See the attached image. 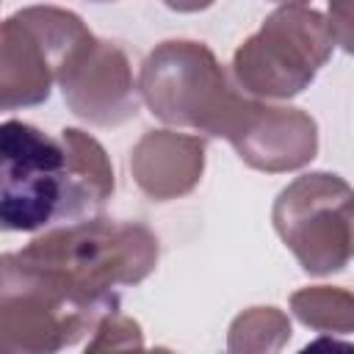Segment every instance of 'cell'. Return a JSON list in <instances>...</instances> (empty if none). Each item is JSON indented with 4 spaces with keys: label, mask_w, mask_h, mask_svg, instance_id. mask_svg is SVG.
Here are the masks:
<instances>
[{
    "label": "cell",
    "mask_w": 354,
    "mask_h": 354,
    "mask_svg": "<svg viewBox=\"0 0 354 354\" xmlns=\"http://www.w3.org/2000/svg\"><path fill=\"white\" fill-rule=\"evenodd\" d=\"M332 50L335 36L326 17L304 3H285L238 44L230 77L252 100H290L315 80Z\"/></svg>",
    "instance_id": "obj_5"
},
{
    "label": "cell",
    "mask_w": 354,
    "mask_h": 354,
    "mask_svg": "<svg viewBox=\"0 0 354 354\" xmlns=\"http://www.w3.org/2000/svg\"><path fill=\"white\" fill-rule=\"evenodd\" d=\"M113 313L119 296H83L19 252L0 254V354H58Z\"/></svg>",
    "instance_id": "obj_3"
},
{
    "label": "cell",
    "mask_w": 354,
    "mask_h": 354,
    "mask_svg": "<svg viewBox=\"0 0 354 354\" xmlns=\"http://www.w3.org/2000/svg\"><path fill=\"white\" fill-rule=\"evenodd\" d=\"M271 221L307 274L326 277L348 266L354 194L340 174L310 171L288 183L274 199Z\"/></svg>",
    "instance_id": "obj_6"
},
{
    "label": "cell",
    "mask_w": 354,
    "mask_h": 354,
    "mask_svg": "<svg viewBox=\"0 0 354 354\" xmlns=\"http://www.w3.org/2000/svg\"><path fill=\"white\" fill-rule=\"evenodd\" d=\"M136 86L152 116L213 138H230L249 102L216 53L194 39L160 41L144 58Z\"/></svg>",
    "instance_id": "obj_4"
},
{
    "label": "cell",
    "mask_w": 354,
    "mask_h": 354,
    "mask_svg": "<svg viewBox=\"0 0 354 354\" xmlns=\"http://www.w3.org/2000/svg\"><path fill=\"white\" fill-rule=\"evenodd\" d=\"M58 138L66 149V158H69V166L77 177V183L83 185V191L88 194L94 207L100 210L113 194V166H111L108 152L102 149V144L94 136H88L77 127H64Z\"/></svg>",
    "instance_id": "obj_12"
},
{
    "label": "cell",
    "mask_w": 354,
    "mask_h": 354,
    "mask_svg": "<svg viewBox=\"0 0 354 354\" xmlns=\"http://www.w3.org/2000/svg\"><path fill=\"white\" fill-rule=\"evenodd\" d=\"M290 313L310 329L348 335L354 329V299L346 288L310 285L290 293Z\"/></svg>",
    "instance_id": "obj_13"
},
{
    "label": "cell",
    "mask_w": 354,
    "mask_h": 354,
    "mask_svg": "<svg viewBox=\"0 0 354 354\" xmlns=\"http://www.w3.org/2000/svg\"><path fill=\"white\" fill-rule=\"evenodd\" d=\"M290 332V318L279 307H249L227 329V354H279Z\"/></svg>",
    "instance_id": "obj_11"
},
{
    "label": "cell",
    "mask_w": 354,
    "mask_h": 354,
    "mask_svg": "<svg viewBox=\"0 0 354 354\" xmlns=\"http://www.w3.org/2000/svg\"><path fill=\"white\" fill-rule=\"evenodd\" d=\"M83 354H174V351L166 346L147 348L141 324L133 321L130 315L113 313L94 329V337L88 340Z\"/></svg>",
    "instance_id": "obj_14"
},
{
    "label": "cell",
    "mask_w": 354,
    "mask_h": 354,
    "mask_svg": "<svg viewBox=\"0 0 354 354\" xmlns=\"http://www.w3.org/2000/svg\"><path fill=\"white\" fill-rule=\"evenodd\" d=\"M86 22L58 6H28L0 22V111H22L50 100L64 53L86 33Z\"/></svg>",
    "instance_id": "obj_7"
},
{
    "label": "cell",
    "mask_w": 354,
    "mask_h": 354,
    "mask_svg": "<svg viewBox=\"0 0 354 354\" xmlns=\"http://www.w3.org/2000/svg\"><path fill=\"white\" fill-rule=\"evenodd\" d=\"M130 174L152 202L180 199L205 174V141L177 130H149L130 152Z\"/></svg>",
    "instance_id": "obj_10"
},
{
    "label": "cell",
    "mask_w": 354,
    "mask_h": 354,
    "mask_svg": "<svg viewBox=\"0 0 354 354\" xmlns=\"http://www.w3.org/2000/svg\"><path fill=\"white\" fill-rule=\"evenodd\" d=\"M55 83L75 116L97 127H116L138 113V86L127 53L86 30L61 58Z\"/></svg>",
    "instance_id": "obj_8"
},
{
    "label": "cell",
    "mask_w": 354,
    "mask_h": 354,
    "mask_svg": "<svg viewBox=\"0 0 354 354\" xmlns=\"http://www.w3.org/2000/svg\"><path fill=\"white\" fill-rule=\"evenodd\" d=\"M299 354H354V346L337 337H315L313 343L299 348Z\"/></svg>",
    "instance_id": "obj_16"
},
{
    "label": "cell",
    "mask_w": 354,
    "mask_h": 354,
    "mask_svg": "<svg viewBox=\"0 0 354 354\" xmlns=\"http://www.w3.org/2000/svg\"><path fill=\"white\" fill-rule=\"evenodd\" d=\"M94 213L61 138L19 119L0 122V232H44Z\"/></svg>",
    "instance_id": "obj_1"
},
{
    "label": "cell",
    "mask_w": 354,
    "mask_h": 354,
    "mask_svg": "<svg viewBox=\"0 0 354 354\" xmlns=\"http://www.w3.org/2000/svg\"><path fill=\"white\" fill-rule=\"evenodd\" d=\"M351 3H340V6H332L329 8V28H332V36H335V44H340L346 53L351 50Z\"/></svg>",
    "instance_id": "obj_15"
},
{
    "label": "cell",
    "mask_w": 354,
    "mask_h": 354,
    "mask_svg": "<svg viewBox=\"0 0 354 354\" xmlns=\"http://www.w3.org/2000/svg\"><path fill=\"white\" fill-rule=\"evenodd\" d=\"M227 141L246 166L282 174L307 166L318 155V124L301 108L249 97L246 111Z\"/></svg>",
    "instance_id": "obj_9"
},
{
    "label": "cell",
    "mask_w": 354,
    "mask_h": 354,
    "mask_svg": "<svg viewBox=\"0 0 354 354\" xmlns=\"http://www.w3.org/2000/svg\"><path fill=\"white\" fill-rule=\"evenodd\" d=\"M158 238L138 221L83 218L39 232L19 254L66 288L86 296H116V285H138L158 266Z\"/></svg>",
    "instance_id": "obj_2"
}]
</instances>
